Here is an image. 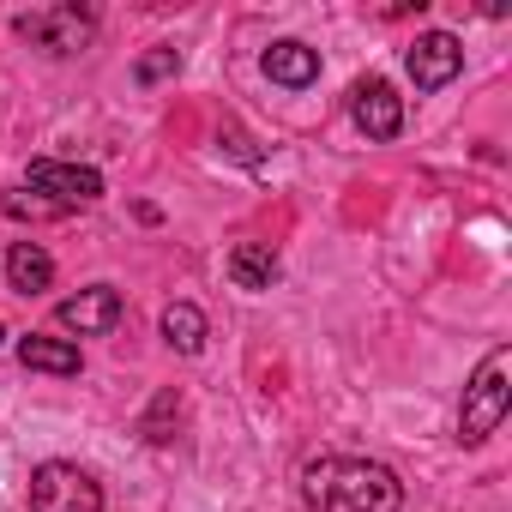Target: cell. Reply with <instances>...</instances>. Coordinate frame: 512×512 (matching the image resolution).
<instances>
[{
    "instance_id": "9a60e30c",
    "label": "cell",
    "mask_w": 512,
    "mask_h": 512,
    "mask_svg": "<svg viewBox=\"0 0 512 512\" xmlns=\"http://www.w3.org/2000/svg\"><path fill=\"white\" fill-rule=\"evenodd\" d=\"M175 73H181V55H175V49H151V55H139V67H133L139 85H157V79H175Z\"/></svg>"
},
{
    "instance_id": "7a4b0ae2",
    "label": "cell",
    "mask_w": 512,
    "mask_h": 512,
    "mask_svg": "<svg viewBox=\"0 0 512 512\" xmlns=\"http://www.w3.org/2000/svg\"><path fill=\"white\" fill-rule=\"evenodd\" d=\"M332 506L344 512H404V482L398 470L374 458H338L332 464Z\"/></svg>"
},
{
    "instance_id": "5bb4252c",
    "label": "cell",
    "mask_w": 512,
    "mask_h": 512,
    "mask_svg": "<svg viewBox=\"0 0 512 512\" xmlns=\"http://www.w3.org/2000/svg\"><path fill=\"white\" fill-rule=\"evenodd\" d=\"M332 464H338V458H320V464H308V476H302V494H308L314 512H332Z\"/></svg>"
},
{
    "instance_id": "9c48e42d",
    "label": "cell",
    "mask_w": 512,
    "mask_h": 512,
    "mask_svg": "<svg viewBox=\"0 0 512 512\" xmlns=\"http://www.w3.org/2000/svg\"><path fill=\"white\" fill-rule=\"evenodd\" d=\"M260 67H266V79H272V85H284V91H308V85L320 79V49H308V43L284 37V43H272V49L260 55Z\"/></svg>"
},
{
    "instance_id": "4fadbf2b",
    "label": "cell",
    "mask_w": 512,
    "mask_h": 512,
    "mask_svg": "<svg viewBox=\"0 0 512 512\" xmlns=\"http://www.w3.org/2000/svg\"><path fill=\"white\" fill-rule=\"evenodd\" d=\"M19 362L37 368V374H79V344L73 338H25L19 344Z\"/></svg>"
},
{
    "instance_id": "52a82bcc",
    "label": "cell",
    "mask_w": 512,
    "mask_h": 512,
    "mask_svg": "<svg viewBox=\"0 0 512 512\" xmlns=\"http://www.w3.org/2000/svg\"><path fill=\"white\" fill-rule=\"evenodd\" d=\"M404 67H410L416 91H440V85H452V79L464 73V43H458L452 31H428V37L410 43Z\"/></svg>"
},
{
    "instance_id": "6da1fadb",
    "label": "cell",
    "mask_w": 512,
    "mask_h": 512,
    "mask_svg": "<svg viewBox=\"0 0 512 512\" xmlns=\"http://www.w3.org/2000/svg\"><path fill=\"white\" fill-rule=\"evenodd\" d=\"M506 410H512V350L500 344V350L482 356V368H476L470 386H464V404H458V440H464V446L488 440V434L506 422Z\"/></svg>"
},
{
    "instance_id": "277c9868",
    "label": "cell",
    "mask_w": 512,
    "mask_h": 512,
    "mask_svg": "<svg viewBox=\"0 0 512 512\" xmlns=\"http://www.w3.org/2000/svg\"><path fill=\"white\" fill-rule=\"evenodd\" d=\"M19 37L37 43V49H49V55H79L97 37V19L85 7H43V13L19 19Z\"/></svg>"
},
{
    "instance_id": "3957f363",
    "label": "cell",
    "mask_w": 512,
    "mask_h": 512,
    "mask_svg": "<svg viewBox=\"0 0 512 512\" xmlns=\"http://www.w3.org/2000/svg\"><path fill=\"white\" fill-rule=\"evenodd\" d=\"M31 512H103V488L91 470L49 458L31 470Z\"/></svg>"
},
{
    "instance_id": "5b68a950",
    "label": "cell",
    "mask_w": 512,
    "mask_h": 512,
    "mask_svg": "<svg viewBox=\"0 0 512 512\" xmlns=\"http://www.w3.org/2000/svg\"><path fill=\"white\" fill-rule=\"evenodd\" d=\"M31 193H43L55 211H73V205L103 199V175L91 163H55V157H43V163H31Z\"/></svg>"
},
{
    "instance_id": "ac0fdd59",
    "label": "cell",
    "mask_w": 512,
    "mask_h": 512,
    "mask_svg": "<svg viewBox=\"0 0 512 512\" xmlns=\"http://www.w3.org/2000/svg\"><path fill=\"white\" fill-rule=\"evenodd\" d=\"M0 338H7V332H0Z\"/></svg>"
},
{
    "instance_id": "30bf717a",
    "label": "cell",
    "mask_w": 512,
    "mask_h": 512,
    "mask_svg": "<svg viewBox=\"0 0 512 512\" xmlns=\"http://www.w3.org/2000/svg\"><path fill=\"white\" fill-rule=\"evenodd\" d=\"M284 278V266H278V253L266 247V241H235L229 247V284L235 290H253V296H260V290H272Z\"/></svg>"
},
{
    "instance_id": "8fae6325",
    "label": "cell",
    "mask_w": 512,
    "mask_h": 512,
    "mask_svg": "<svg viewBox=\"0 0 512 512\" xmlns=\"http://www.w3.org/2000/svg\"><path fill=\"white\" fill-rule=\"evenodd\" d=\"M7 284H13L19 296H43V290L55 284L49 247H37V241H13V253H7Z\"/></svg>"
},
{
    "instance_id": "ba28073f",
    "label": "cell",
    "mask_w": 512,
    "mask_h": 512,
    "mask_svg": "<svg viewBox=\"0 0 512 512\" xmlns=\"http://www.w3.org/2000/svg\"><path fill=\"white\" fill-rule=\"evenodd\" d=\"M350 115L368 139H398L404 133V97L386 85V79H362L350 91Z\"/></svg>"
},
{
    "instance_id": "e0dca14e",
    "label": "cell",
    "mask_w": 512,
    "mask_h": 512,
    "mask_svg": "<svg viewBox=\"0 0 512 512\" xmlns=\"http://www.w3.org/2000/svg\"><path fill=\"white\" fill-rule=\"evenodd\" d=\"M169 416H181V398H175V392H163V398L151 404V416H145V440H163V422H169Z\"/></svg>"
},
{
    "instance_id": "2e32d148",
    "label": "cell",
    "mask_w": 512,
    "mask_h": 512,
    "mask_svg": "<svg viewBox=\"0 0 512 512\" xmlns=\"http://www.w3.org/2000/svg\"><path fill=\"white\" fill-rule=\"evenodd\" d=\"M0 211L7 217H61L49 199H25V193H0Z\"/></svg>"
},
{
    "instance_id": "7c38bea8",
    "label": "cell",
    "mask_w": 512,
    "mask_h": 512,
    "mask_svg": "<svg viewBox=\"0 0 512 512\" xmlns=\"http://www.w3.org/2000/svg\"><path fill=\"white\" fill-rule=\"evenodd\" d=\"M205 338H211V326H205V314H199L193 302H169V308H163V344H169V350L199 356Z\"/></svg>"
},
{
    "instance_id": "8992f818",
    "label": "cell",
    "mask_w": 512,
    "mask_h": 512,
    "mask_svg": "<svg viewBox=\"0 0 512 512\" xmlns=\"http://www.w3.org/2000/svg\"><path fill=\"white\" fill-rule=\"evenodd\" d=\"M121 314H127V302H121L115 284H91V290H79V296H67V302L55 308L61 332H79V338H103V332H115Z\"/></svg>"
}]
</instances>
